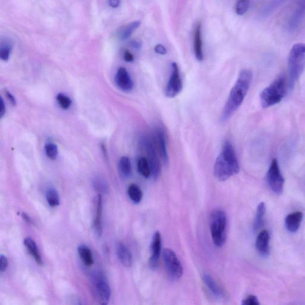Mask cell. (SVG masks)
<instances>
[{"instance_id":"cell-29","label":"cell","mask_w":305,"mask_h":305,"mask_svg":"<svg viewBox=\"0 0 305 305\" xmlns=\"http://www.w3.org/2000/svg\"><path fill=\"white\" fill-rule=\"evenodd\" d=\"M45 151L47 156L51 160H55L58 156L57 146L54 143H49L46 144Z\"/></svg>"},{"instance_id":"cell-28","label":"cell","mask_w":305,"mask_h":305,"mask_svg":"<svg viewBox=\"0 0 305 305\" xmlns=\"http://www.w3.org/2000/svg\"><path fill=\"white\" fill-rule=\"evenodd\" d=\"M250 6V0H238L235 5V12L238 15L242 16L248 12Z\"/></svg>"},{"instance_id":"cell-4","label":"cell","mask_w":305,"mask_h":305,"mask_svg":"<svg viewBox=\"0 0 305 305\" xmlns=\"http://www.w3.org/2000/svg\"><path fill=\"white\" fill-rule=\"evenodd\" d=\"M286 91V79L283 76H280L260 94L262 107L268 108L279 103L284 99Z\"/></svg>"},{"instance_id":"cell-35","label":"cell","mask_w":305,"mask_h":305,"mask_svg":"<svg viewBox=\"0 0 305 305\" xmlns=\"http://www.w3.org/2000/svg\"><path fill=\"white\" fill-rule=\"evenodd\" d=\"M154 51L156 53L161 55H165L167 53V50L161 44H157V45L155 46Z\"/></svg>"},{"instance_id":"cell-10","label":"cell","mask_w":305,"mask_h":305,"mask_svg":"<svg viewBox=\"0 0 305 305\" xmlns=\"http://www.w3.org/2000/svg\"><path fill=\"white\" fill-rule=\"evenodd\" d=\"M172 73L165 88V94L168 98H174L182 90V82L179 76L178 66L176 63H172Z\"/></svg>"},{"instance_id":"cell-23","label":"cell","mask_w":305,"mask_h":305,"mask_svg":"<svg viewBox=\"0 0 305 305\" xmlns=\"http://www.w3.org/2000/svg\"><path fill=\"white\" fill-rule=\"evenodd\" d=\"M119 170L121 176L125 178H128L132 172L131 163L128 157H122L119 162Z\"/></svg>"},{"instance_id":"cell-38","label":"cell","mask_w":305,"mask_h":305,"mask_svg":"<svg viewBox=\"0 0 305 305\" xmlns=\"http://www.w3.org/2000/svg\"><path fill=\"white\" fill-rule=\"evenodd\" d=\"M0 107H1V109H0V116L1 118H2L5 113V106L4 104V102L3 100L1 99V104H0Z\"/></svg>"},{"instance_id":"cell-41","label":"cell","mask_w":305,"mask_h":305,"mask_svg":"<svg viewBox=\"0 0 305 305\" xmlns=\"http://www.w3.org/2000/svg\"><path fill=\"white\" fill-rule=\"evenodd\" d=\"M22 218H23L24 220L25 221H26L27 223H29V224L33 223L32 220H31V219H30L29 216L27 215V214H26V213H22Z\"/></svg>"},{"instance_id":"cell-32","label":"cell","mask_w":305,"mask_h":305,"mask_svg":"<svg viewBox=\"0 0 305 305\" xmlns=\"http://www.w3.org/2000/svg\"><path fill=\"white\" fill-rule=\"evenodd\" d=\"M11 50L12 47L9 44L2 46L0 49V58L3 61H7L9 59Z\"/></svg>"},{"instance_id":"cell-37","label":"cell","mask_w":305,"mask_h":305,"mask_svg":"<svg viewBox=\"0 0 305 305\" xmlns=\"http://www.w3.org/2000/svg\"><path fill=\"white\" fill-rule=\"evenodd\" d=\"M6 96L8 100L11 103H12L14 106H15L16 104V101L14 96L11 94L9 91H6Z\"/></svg>"},{"instance_id":"cell-9","label":"cell","mask_w":305,"mask_h":305,"mask_svg":"<svg viewBox=\"0 0 305 305\" xmlns=\"http://www.w3.org/2000/svg\"><path fill=\"white\" fill-rule=\"evenodd\" d=\"M163 262L169 276L172 279L178 280L183 275V268L177 254L171 249H165L163 253Z\"/></svg>"},{"instance_id":"cell-39","label":"cell","mask_w":305,"mask_h":305,"mask_svg":"<svg viewBox=\"0 0 305 305\" xmlns=\"http://www.w3.org/2000/svg\"><path fill=\"white\" fill-rule=\"evenodd\" d=\"M109 2L110 6L113 8L118 7L120 4V0H109Z\"/></svg>"},{"instance_id":"cell-36","label":"cell","mask_w":305,"mask_h":305,"mask_svg":"<svg viewBox=\"0 0 305 305\" xmlns=\"http://www.w3.org/2000/svg\"><path fill=\"white\" fill-rule=\"evenodd\" d=\"M124 60L127 62H132L134 59V55L128 51H126L124 52Z\"/></svg>"},{"instance_id":"cell-2","label":"cell","mask_w":305,"mask_h":305,"mask_svg":"<svg viewBox=\"0 0 305 305\" xmlns=\"http://www.w3.org/2000/svg\"><path fill=\"white\" fill-rule=\"evenodd\" d=\"M239 171V163L233 146L229 141H226L223 151L216 159L213 169L214 176L218 181H225L237 174Z\"/></svg>"},{"instance_id":"cell-6","label":"cell","mask_w":305,"mask_h":305,"mask_svg":"<svg viewBox=\"0 0 305 305\" xmlns=\"http://www.w3.org/2000/svg\"><path fill=\"white\" fill-rule=\"evenodd\" d=\"M141 144L144 151L148 155V161L151 167V176L154 180L159 178L161 173V163L156 147L152 141L148 137H144L141 140Z\"/></svg>"},{"instance_id":"cell-27","label":"cell","mask_w":305,"mask_h":305,"mask_svg":"<svg viewBox=\"0 0 305 305\" xmlns=\"http://www.w3.org/2000/svg\"><path fill=\"white\" fill-rule=\"evenodd\" d=\"M46 196L47 201L48 202L50 206L54 207L59 206L60 204L59 195L57 190L54 188H49L47 191Z\"/></svg>"},{"instance_id":"cell-13","label":"cell","mask_w":305,"mask_h":305,"mask_svg":"<svg viewBox=\"0 0 305 305\" xmlns=\"http://www.w3.org/2000/svg\"><path fill=\"white\" fill-rule=\"evenodd\" d=\"M270 234L267 230H263L257 235L256 249L260 256L268 257L270 254Z\"/></svg>"},{"instance_id":"cell-21","label":"cell","mask_w":305,"mask_h":305,"mask_svg":"<svg viewBox=\"0 0 305 305\" xmlns=\"http://www.w3.org/2000/svg\"><path fill=\"white\" fill-rule=\"evenodd\" d=\"M80 258L87 267H91L94 264L92 252L89 248L85 245H81L77 248Z\"/></svg>"},{"instance_id":"cell-20","label":"cell","mask_w":305,"mask_h":305,"mask_svg":"<svg viewBox=\"0 0 305 305\" xmlns=\"http://www.w3.org/2000/svg\"><path fill=\"white\" fill-rule=\"evenodd\" d=\"M24 245L29 254L34 257L36 262L38 265H43V259L41 257L40 252L38 251L37 244L32 238L27 237L24 240Z\"/></svg>"},{"instance_id":"cell-18","label":"cell","mask_w":305,"mask_h":305,"mask_svg":"<svg viewBox=\"0 0 305 305\" xmlns=\"http://www.w3.org/2000/svg\"><path fill=\"white\" fill-rule=\"evenodd\" d=\"M202 280H203L204 284L206 285V287L209 288L213 295L218 298H224L225 296L224 290L222 289L220 285L216 283L215 280L211 276L208 275V274H204L202 276Z\"/></svg>"},{"instance_id":"cell-22","label":"cell","mask_w":305,"mask_h":305,"mask_svg":"<svg viewBox=\"0 0 305 305\" xmlns=\"http://www.w3.org/2000/svg\"><path fill=\"white\" fill-rule=\"evenodd\" d=\"M265 213L266 205L265 203L261 202L257 207L256 216H255L254 218V231H257L263 226V221H264L263 219H264Z\"/></svg>"},{"instance_id":"cell-34","label":"cell","mask_w":305,"mask_h":305,"mask_svg":"<svg viewBox=\"0 0 305 305\" xmlns=\"http://www.w3.org/2000/svg\"><path fill=\"white\" fill-rule=\"evenodd\" d=\"M8 265H9V262H8L7 257L4 255L1 254L0 256V271L1 273H3L7 270Z\"/></svg>"},{"instance_id":"cell-19","label":"cell","mask_w":305,"mask_h":305,"mask_svg":"<svg viewBox=\"0 0 305 305\" xmlns=\"http://www.w3.org/2000/svg\"><path fill=\"white\" fill-rule=\"evenodd\" d=\"M102 196L99 195L97 202V210L95 220L94 222V228L99 237L101 236L102 232Z\"/></svg>"},{"instance_id":"cell-31","label":"cell","mask_w":305,"mask_h":305,"mask_svg":"<svg viewBox=\"0 0 305 305\" xmlns=\"http://www.w3.org/2000/svg\"><path fill=\"white\" fill-rule=\"evenodd\" d=\"M94 187L100 193H106L108 191L107 184L103 179L96 178L93 181Z\"/></svg>"},{"instance_id":"cell-8","label":"cell","mask_w":305,"mask_h":305,"mask_svg":"<svg viewBox=\"0 0 305 305\" xmlns=\"http://www.w3.org/2000/svg\"><path fill=\"white\" fill-rule=\"evenodd\" d=\"M269 186L276 195H281L284 190L285 179L280 171L278 161L276 159L272 160L267 173Z\"/></svg>"},{"instance_id":"cell-25","label":"cell","mask_w":305,"mask_h":305,"mask_svg":"<svg viewBox=\"0 0 305 305\" xmlns=\"http://www.w3.org/2000/svg\"><path fill=\"white\" fill-rule=\"evenodd\" d=\"M127 194L130 199L135 204L139 203L142 201L143 192L138 185L132 184L129 185L127 189Z\"/></svg>"},{"instance_id":"cell-40","label":"cell","mask_w":305,"mask_h":305,"mask_svg":"<svg viewBox=\"0 0 305 305\" xmlns=\"http://www.w3.org/2000/svg\"><path fill=\"white\" fill-rule=\"evenodd\" d=\"M131 46L135 49H140L141 47V43L137 40H133L131 41Z\"/></svg>"},{"instance_id":"cell-17","label":"cell","mask_w":305,"mask_h":305,"mask_svg":"<svg viewBox=\"0 0 305 305\" xmlns=\"http://www.w3.org/2000/svg\"><path fill=\"white\" fill-rule=\"evenodd\" d=\"M194 50L197 60L199 62L203 60V52L202 50V25L199 22L196 25L194 35Z\"/></svg>"},{"instance_id":"cell-3","label":"cell","mask_w":305,"mask_h":305,"mask_svg":"<svg viewBox=\"0 0 305 305\" xmlns=\"http://www.w3.org/2000/svg\"><path fill=\"white\" fill-rule=\"evenodd\" d=\"M288 87L292 90L305 69V43L296 44L292 47L288 56Z\"/></svg>"},{"instance_id":"cell-11","label":"cell","mask_w":305,"mask_h":305,"mask_svg":"<svg viewBox=\"0 0 305 305\" xmlns=\"http://www.w3.org/2000/svg\"><path fill=\"white\" fill-rule=\"evenodd\" d=\"M153 141L154 146L163 163L167 165L169 162L167 146H166L167 144H166L165 133L162 128L157 127L154 130Z\"/></svg>"},{"instance_id":"cell-24","label":"cell","mask_w":305,"mask_h":305,"mask_svg":"<svg viewBox=\"0 0 305 305\" xmlns=\"http://www.w3.org/2000/svg\"><path fill=\"white\" fill-rule=\"evenodd\" d=\"M137 169L138 173L144 178H149L151 176V167L146 157L140 158L137 163Z\"/></svg>"},{"instance_id":"cell-15","label":"cell","mask_w":305,"mask_h":305,"mask_svg":"<svg viewBox=\"0 0 305 305\" xmlns=\"http://www.w3.org/2000/svg\"><path fill=\"white\" fill-rule=\"evenodd\" d=\"M303 217V213L300 211L290 213L285 219V228L288 231L295 233L300 228Z\"/></svg>"},{"instance_id":"cell-33","label":"cell","mask_w":305,"mask_h":305,"mask_svg":"<svg viewBox=\"0 0 305 305\" xmlns=\"http://www.w3.org/2000/svg\"><path fill=\"white\" fill-rule=\"evenodd\" d=\"M242 304L243 305H259L260 303L256 296L249 295L243 299Z\"/></svg>"},{"instance_id":"cell-7","label":"cell","mask_w":305,"mask_h":305,"mask_svg":"<svg viewBox=\"0 0 305 305\" xmlns=\"http://www.w3.org/2000/svg\"><path fill=\"white\" fill-rule=\"evenodd\" d=\"M91 288L94 298L102 305L109 303L111 296L110 287L107 280L102 274H96L91 280Z\"/></svg>"},{"instance_id":"cell-12","label":"cell","mask_w":305,"mask_h":305,"mask_svg":"<svg viewBox=\"0 0 305 305\" xmlns=\"http://www.w3.org/2000/svg\"><path fill=\"white\" fill-rule=\"evenodd\" d=\"M162 248V237L160 232H154L152 236L151 252L152 255L150 257L149 265L152 270H156L159 266L160 252Z\"/></svg>"},{"instance_id":"cell-14","label":"cell","mask_w":305,"mask_h":305,"mask_svg":"<svg viewBox=\"0 0 305 305\" xmlns=\"http://www.w3.org/2000/svg\"><path fill=\"white\" fill-rule=\"evenodd\" d=\"M115 81L118 87L126 92H129L134 87V82L128 72L124 68L118 69L115 76Z\"/></svg>"},{"instance_id":"cell-5","label":"cell","mask_w":305,"mask_h":305,"mask_svg":"<svg viewBox=\"0 0 305 305\" xmlns=\"http://www.w3.org/2000/svg\"><path fill=\"white\" fill-rule=\"evenodd\" d=\"M210 231L216 246H223L226 240L227 218L223 210H213L210 216Z\"/></svg>"},{"instance_id":"cell-30","label":"cell","mask_w":305,"mask_h":305,"mask_svg":"<svg viewBox=\"0 0 305 305\" xmlns=\"http://www.w3.org/2000/svg\"><path fill=\"white\" fill-rule=\"evenodd\" d=\"M57 101L63 109H68L71 107L72 101L68 96L65 94L60 93L57 96Z\"/></svg>"},{"instance_id":"cell-16","label":"cell","mask_w":305,"mask_h":305,"mask_svg":"<svg viewBox=\"0 0 305 305\" xmlns=\"http://www.w3.org/2000/svg\"><path fill=\"white\" fill-rule=\"evenodd\" d=\"M116 254L119 261L124 267H131L132 264V255L127 247L123 243H119L116 246Z\"/></svg>"},{"instance_id":"cell-1","label":"cell","mask_w":305,"mask_h":305,"mask_svg":"<svg viewBox=\"0 0 305 305\" xmlns=\"http://www.w3.org/2000/svg\"><path fill=\"white\" fill-rule=\"evenodd\" d=\"M252 79L251 71L245 69L241 71L221 113V122L228 121L242 104L250 87Z\"/></svg>"},{"instance_id":"cell-26","label":"cell","mask_w":305,"mask_h":305,"mask_svg":"<svg viewBox=\"0 0 305 305\" xmlns=\"http://www.w3.org/2000/svg\"><path fill=\"white\" fill-rule=\"evenodd\" d=\"M141 22L135 21L125 26L120 32V38L122 40H126L127 39L131 37L132 33L140 26Z\"/></svg>"}]
</instances>
